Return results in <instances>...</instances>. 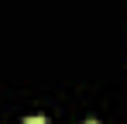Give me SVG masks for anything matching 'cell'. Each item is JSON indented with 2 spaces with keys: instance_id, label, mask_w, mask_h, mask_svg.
Instances as JSON below:
<instances>
[{
  "instance_id": "cell-2",
  "label": "cell",
  "mask_w": 127,
  "mask_h": 124,
  "mask_svg": "<svg viewBox=\"0 0 127 124\" xmlns=\"http://www.w3.org/2000/svg\"><path fill=\"white\" fill-rule=\"evenodd\" d=\"M89 124H93V121H89Z\"/></svg>"
},
{
  "instance_id": "cell-1",
  "label": "cell",
  "mask_w": 127,
  "mask_h": 124,
  "mask_svg": "<svg viewBox=\"0 0 127 124\" xmlns=\"http://www.w3.org/2000/svg\"><path fill=\"white\" fill-rule=\"evenodd\" d=\"M24 124H48V121H45V117H38V114H34V117H28V121H24Z\"/></svg>"
}]
</instances>
